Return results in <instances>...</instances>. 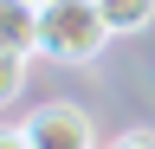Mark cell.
Instances as JSON below:
<instances>
[{
	"mask_svg": "<svg viewBox=\"0 0 155 149\" xmlns=\"http://www.w3.org/2000/svg\"><path fill=\"white\" fill-rule=\"evenodd\" d=\"M97 7L110 13V26H116V32H142V26L155 20V0H97Z\"/></svg>",
	"mask_w": 155,
	"mask_h": 149,
	"instance_id": "277c9868",
	"label": "cell"
},
{
	"mask_svg": "<svg viewBox=\"0 0 155 149\" xmlns=\"http://www.w3.org/2000/svg\"><path fill=\"white\" fill-rule=\"evenodd\" d=\"M110 13L97 0H45L39 7V59L52 65H91L110 46Z\"/></svg>",
	"mask_w": 155,
	"mask_h": 149,
	"instance_id": "6da1fadb",
	"label": "cell"
},
{
	"mask_svg": "<svg viewBox=\"0 0 155 149\" xmlns=\"http://www.w3.org/2000/svg\"><path fill=\"white\" fill-rule=\"evenodd\" d=\"M0 52L39 59V7L32 0H0Z\"/></svg>",
	"mask_w": 155,
	"mask_h": 149,
	"instance_id": "3957f363",
	"label": "cell"
},
{
	"mask_svg": "<svg viewBox=\"0 0 155 149\" xmlns=\"http://www.w3.org/2000/svg\"><path fill=\"white\" fill-rule=\"evenodd\" d=\"M32 7H45V0H32Z\"/></svg>",
	"mask_w": 155,
	"mask_h": 149,
	"instance_id": "5b68a950",
	"label": "cell"
},
{
	"mask_svg": "<svg viewBox=\"0 0 155 149\" xmlns=\"http://www.w3.org/2000/svg\"><path fill=\"white\" fill-rule=\"evenodd\" d=\"M13 143L19 149H91L97 143V123L78 104H39L26 123H13Z\"/></svg>",
	"mask_w": 155,
	"mask_h": 149,
	"instance_id": "7a4b0ae2",
	"label": "cell"
}]
</instances>
